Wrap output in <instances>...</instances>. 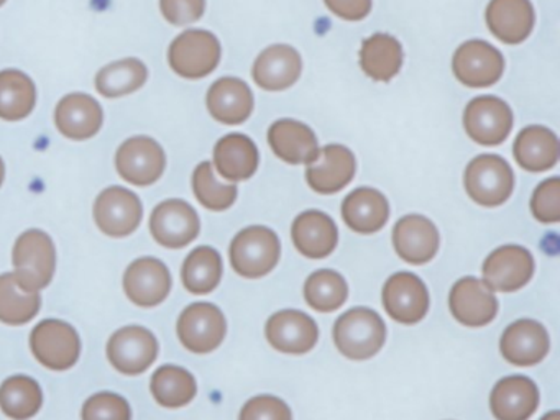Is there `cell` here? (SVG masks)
<instances>
[{"mask_svg":"<svg viewBox=\"0 0 560 420\" xmlns=\"http://www.w3.org/2000/svg\"><path fill=\"white\" fill-rule=\"evenodd\" d=\"M291 236L301 255L311 259H323L336 249L339 230L327 213L306 210L294 220Z\"/></svg>","mask_w":560,"mask_h":420,"instance_id":"obj_24","label":"cell"},{"mask_svg":"<svg viewBox=\"0 0 560 420\" xmlns=\"http://www.w3.org/2000/svg\"><path fill=\"white\" fill-rule=\"evenodd\" d=\"M14 279L25 292H40L57 271V248L44 230L31 229L15 240L12 249Z\"/></svg>","mask_w":560,"mask_h":420,"instance_id":"obj_1","label":"cell"},{"mask_svg":"<svg viewBox=\"0 0 560 420\" xmlns=\"http://www.w3.org/2000/svg\"><path fill=\"white\" fill-rule=\"evenodd\" d=\"M304 298L317 312H334L346 304L349 288L346 279L332 269H319L304 282Z\"/></svg>","mask_w":560,"mask_h":420,"instance_id":"obj_39","label":"cell"},{"mask_svg":"<svg viewBox=\"0 0 560 420\" xmlns=\"http://www.w3.org/2000/svg\"><path fill=\"white\" fill-rule=\"evenodd\" d=\"M385 340V322L372 308H350L334 325V343L350 360H369L375 357Z\"/></svg>","mask_w":560,"mask_h":420,"instance_id":"obj_2","label":"cell"},{"mask_svg":"<svg viewBox=\"0 0 560 420\" xmlns=\"http://www.w3.org/2000/svg\"><path fill=\"white\" fill-rule=\"evenodd\" d=\"M222 258L212 246H198L186 256L182 268L183 285L191 294H209L222 279Z\"/></svg>","mask_w":560,"mask_h":420,"instance_id":"obj_37","label":"cell"},{"mask_svg":"<svg viewBox=\"0 0 560 420\" xmlns=\"http://www.w3.org/2000/svg\"><path fill=\"white\" fill-rule=\"evenodd\" d=\"M149 81V68L137 58H124L100 69L94 79L103 97L117 98L133 94Z\"/></svg>","mask_w":560,"mask_h":420,"instance_id":"obj_33","label":"cell"},{"mask_svg":"<svg viewBox=\"0 0 560 420\" xmlns=\"http://www.w3.org/2000/svg\"><path fill=\"white\" fill-rule=\"evenodd\" d=\"M281 243L268 226L254 225L238 232L231 243L229 258L237 275L248 279L264 278L280 261Z\"/></svg>","mask_w":560,"mask_h":420,"instance_id":"obj_3","label":"cell"},{"mask_svg":"<svg viewBox=\"0 0 560 420\" xmlns=\"http://www.w3.org/2000/svg\"><path fill=\"white\" fill-rule=\"evenodd\" d=\"M452 69L455 78L468 88H490L503 75L504 59L490 43L470 39L458 46Z\"/></svg>","mask_w":560,"mask_h":420,"instance_id":"obj_13","label":"cell"},{"mask_svg":"<svg viewBox=\"0 0 560 420\" xmlns=\"http://www.w3.org/2000/svg\"><path fill=\"white\" fill-rule=\"evenodd\" d=\"M257 147L242 133L225 135L215 143L214 164L222 177L232 183L254 176L258 170Z\"/></svg>","mask_w":560,"mask_h":420,"instance_id":"obj_30","label":"cell"},{"mask_svg":"<svg viewBox=\"0 0 560 420\" xmlns=\"http://www.w3.org/2000/svg\"><path fill=\"white\" fill-rule=\"evenodd\" d=\"M268 143L280 160L290 164H310L319 153L316 135L301 121L283 118L268 130Z\"/></svg>","mask_w":560,"mask_h":420,"instance_id":"obj_27","label":"cell"},{"mask_svg":"<svg viewBox=\"0 0 560 420\" xmlns=\"http://www.w3.org/2000/svg\"><path fill=\"white\" fill-rule=\"evenodd\" d=\"M165 167V150L152 137L137 135L117 148V174L133 186H152L163 176Z\"/></svg>","mask_w":560,"mask_h":420,"instance_id":"obj_9","label":"cell"},{"mask_svg":"<svg viewBox=\"0 0 560 420\" xmlns=\"http://www.w3.org/2000/svg\"><path fill=\"white\" fill-rule=\"evenodd\" d=\"M382 299L389 317L399 324H418L429 311L428 288L412 272L402 271L389 276Z\"/></svg>","mask_w":560,"mask_h":420,"instance_id":"obj_15","label":"cell"},{"mask_svg":"<svg viewBox=\"0 0 560 420\" xmlns=\"http://www.w3.org/2000/svg\"><path fill=\"white\" fill-rule=\"evenodd\" d=\"M206 104L215 120L225 125H238L250 117L254 94L241 79L222 78L209 88Z\"/></svg>","mask_w":560,"mask_h":420,"instance_id":"obj_28","label":"cell"},{"mask_svg":"<svg viewBox=\"0 0 560 420\" xmlns=\"http://www.w3.org/2000/svg\"><path fill=\"white\" fill-rule=\"evenodd\" d=\"M533 275V255L523 246H501L483 262V282L493 292L520 291Z\"/></svg>","mask_w":560,"mask_h":420,"instance_id":"obj_17","label":"cell"},{"mask_svg":"<svg viewBox=\"0 0 560 420\" xmlns=\"http://www.w3.org/2000/svg\"><path fill=\"white\" fill-rule=\"evenodd\" d=\"M355 158L343 144H327L307 164L306 179L311 189L319 194H336L355 176Z\"/></svg>","mask_w":560,"mask_h":420,"instance_id":"obj_22","label":"cell"},{"mask_svg":"<svg viewBox=\"0 0 560 420\" xmlns=\"http://www.w3.org/2000/svg\"><path fill=\"white\" fill-rule=\"evenodd\" d=\"M201 220L186 200H163L150 215V233L163 248H185L198 238Z\"/></svg>","mask_w":560,"mask_h":420,"instance_id":"obj_11","label":"cell"},{"mask_svg":"<svg viewBox=\"0 0 560 420\" xmlns=\"http://www.w3.org/2000/svg\"><path fill=\"white\" fill-rule=\"evenodd\" d=\"M5 2H8V0H0V7L4 5Z\"/></svg>","mask_w":560,"mask_h":420,"instance_id":"obj_48","label":"cell"},{"mask_svg":"<svg viewBox=\"0 0 560 420\" xmlns=\"http://www.w3.org/2000/svg\"><path fill=\"white\" fill-rule=\"evenodd\" d=\"M530 212L540 223H557L560 220V179L550 177L534 190Z\"/></svg>","mask_w":560,"mask_h":420,"instance_id":"obj_42","label":"cell"},{"mask_svg":"<svg viewBox=\"0 0 560 420\" xmlns=\"http://www.w3.org/2000/svg\"><path fill=\"white\" fill-rule=\"evenodd\" d=\"M342 217L350 230L370 235L388 222L389 203L380 190L359 187L343 199Z\"/></svg>","mask_w":560,"mask_h":420,"instance_id":"obj_29","label":"cell"},{"mask_svg":"<svg viewBox=\"0 0 560 420\" xmlns=\"http://www.w3.org/2000/svg\"><path fill=\"white\" fill-rule=\"evenodd\" d=\"M4 179H5V164H4V160H2V158H0V187H2V184H4Z\"/></svg>","mask_w":560,"mask_h":420,"instance_id":"obj_46","label":"cell"},{"mask_svg":"<svg viewBox=\"0 0 560 420\" xmlns=\"http://www.w3.org/2000/svg\"><path fill=\"white\" fill-rule=\"evenodd\" d=\"M513 153L523 170L542 173L559 161V140L549 128L533 125L517 135Z\"/></svg>","mask_w":560,"mask_h":420,"instance_id":"obj_31","label":"cell"},{"mask_svg":"<svg viewBox=\"0 0 560 420\" xmlns=\"http://www.w3.org/2000/svg\"><path fill=\"white\" fill-rule=\"evenodd\" d=\"M81 420H132V409L120 394L97 393L84 402Z\"/></svg>","mask_w":560,"mask_h":420,"instance_id":"obj_41","label":"cell"},{"mask_svg":"<svg viewBox=\"0 0 560 420\" xmlns=\"http://www.w3.org/2000/svg\"><path fill=\"white\" fill-rule=\"evenodd\" d=\"M441 236L438 226L422 215H406L393 230V246L402 261L424 265L438 255Z\"/></svg>","mask_w":560,"mask_h":420,"instance_id":"obj_21","label":"cell"},{"mask_svg":"<svg viewBox=\"0 0 560 420\" xmlns=\"http://www.w3.org/2000/svg\"><path fill=\"white\" fill-rule=\"evenodd\" d=\"M539 406V390L526 376H508L491 390L490 407L497 420H527Z\"/></svg>","mask_w":560,"mask_h":420,"instance_id":"obj_23","label":"cell"},{"mask_svg":"<svg viewBox=\"0 0 560 420\" xmlns=\"http://www.w3.org/2000/svg\"><path fill=\"white\" fill-rule=\"evenodd\" d=\"M238 420H293V413L283 399L264 394L245 402Z\"/></svg>","mask_w":560,"mask_h":420,"instance_id":"obj_43","label":"cell"},{"mask_svg":"<svg viewBox=\"0 0 560 420\" xmlns=\"http://www.w3.org/2000/svg\"><path fill=\"white\" fill-rule=\"evenodd\" d=\"M549 334L539 322L523 318L503 331L500 341L501 354L514 366H534L549 353Z\"/></svg>","mask_w":560,"mask_h":420,"instance_id":"obj_20","label":"cell"},{"mask_svg":"<svg viewBox=\"0 0 560 420\" xmlns=\"http://www.w3.org/2000/svg\"><path fill=\"white\" fill-rule=\"evenodd\" d=\"M540 420H560L559 410H552V412L547 413V416H544Z\"/></svg>","mask_w":560,"mask_h":420,"instance_id":"obj_47","label":"cell"},{"mask_svg":"<svg viewBox=\"0 0 560 420\" xmlns=\"http://www.w3.org/2000/svg\"><path fill=\"white\" fill-rule=\"evenodd\" d=\"M334 15L350 22L365 19L372 10V0H324Z\"/></svg>","mask_w":560,"mask_h":420,"instance_id":"obj_45","label":"cell"},{"mask_svg":"<svg viewBox=\"0 0 560 420\" xmlns=\"http://www.w3.org/2000/svg\"><path fill=\"white\" fill-rule=\"evenodd\" d=\"M173 279L162 259L143 256L130 262L124 275V291L139 307L162 304L172 291Z\"/></svg>","mask_w":560,"mask_h":420,"instance_id":"obj_14","label":"cell"},{"mask_svg":"<svg viewBox=\"0 0 560 420\" xmlns=\"http://www.w3.org/2000/svg\"><path fill=\"white\" fill-rule=\"evenodd\" d=\"M55 127L68 140L84 141L96 137L104 124V110L93 95L71 92L55 107Z\"/></svg>","mask_w":560,"mask_h":420,"instance_id":"obj_16","label":"cell"},{"mask_svg":"<svg viewBox=\"0 0 560 420\" xmlns=\"http://www.w3.org/2000/svg\"><path fill=\"white\" fill-rule=\"evenodd\" d=\"M93 215L97 229L104 235L110 238H126L142 223V200L127 187L110 186L97 196Z\"/></svg>","mask_w":560,"mask_h":420,"instance_id":"obj_8","label":"cell"},{"mask_svg":"<svg viewBox=\"0 0 560 420\" xmlns=\"http://www.w3.org/2000/svg\"><path fill=\"white\" fill-rule=\"evenodd\" d=\"M44 406V390L31 376L18 374L0 384V410L12 420H28Z\"/></svg>","mask_w":560,"mask_h":420,"instance_id":"obj_35","label":"cell"},{"mask_svg":"<svg viewBox=\"0 0 560 420\" xmlns=\"http://www.w3.org/2000/svg\"><path fill=\"white\" fill-rule=\"evenodd\" d=\"M31 350L48 370L67 371L80 360L81 338L68 322L47 318L32 330Z\"/></svg>","mask_w":560,"mask_h":420,"instance_id":"obj_5","label":"cell"},{"mask_svg":"<svg viewBox=\"0 0 560 420\" xmlns=\"http://www.w3.org/2000/svg\"><path fill=\"white\" fill-rule=\"evenodd\" d=\"M303 62L300 52L288 45H273L260 52L254 65V81L265 91L291 88L300 79Z\"/></svg>","mask_w":560,"mask_h":420,"instance_id":"obj_25","label":"cell"},{"mask_svg":"<svg viewBox=\"0 0 560 420\" xmlns=\"http://www.w3.org/2000/svg\"><path fill=\"white\" fill-rule=\"evenodd\" d=\"M206 0H160V12L175 26L191 25L205 15Z\"/></svg>","mask_w":560,"mask_h":420,"instance_id":"obj_44","label":"cell"},{"mask_svg":"<svg viewBox=\"0 0 560 420\" xmlns=\"http://www.w3.org/2000/svg\"><path fill=\"white\" fill-rule=\"evenodd\" d=\"M37 105V85L31 75L19 69L0 71V118L21 121Z\"/></svg>","mask_w":560,"mask_h":420,"instance_id":"obj_32","label":"cell"},{"mask_svg":"<svg viewBox=\"0 0 560 420\" xmlns=\"http://www.w3.org/2000/svg\"><path fill=\"white\" fill-rule=\"evenodd\" d=\"M42 308L40 292H25L12 272L0 275V322L24 325L34 320Z\"/></svg>","mask_w":560,"mask_h":420,"instance_id":"obj_38","label":"cell"},{"mask_svg":"<svg viewBox=\"0 0 560 420\" xmlns=\"http://www.w3.org/2000/svg\"><path fill=\"white\" fill-rule=\"evenodd\" d=\"M534 7L530 0H491L487 7V25L500 42L517 45L534 28Z\"/></svg>","mask_w":560,"mask_h":420,"instance_id":"obj_26","label":"cell"},{"mask_svg":"<svg viewBox=\"0 0 560 420\" xmlns=\"http://www.w3.org/2000/svg\"><path fill=\"white\" fill-rule=\"evenodd\" d=\"M360 66L373 81H389L401 69V45L395 36L376 33L363 42L362 51H360Z\"/></svg>","mask_w":560,"mask_h":420,"instance_id":"obj_34","label":"cell"},{"mask_svg":"<svg viewBox=\"0 0 560 420\" xmlns=\"http://www.w3.org/2000/svg\"><path fill=\"white\" fill-rule=\"evenodd\" d=\"M150 390L160 406L166 409H179L195 399L198 384L195 376L185 368L165 364L153 373Z\"/></svg>","mask_w":560,"mask_h":420,"instance_id":"obj_36","label":"cell"},{"mask_svg":"<svg viewBox=\"0 0 560 420\" xmlns=\"http://www.w3.org/2000/svg\"><path fill=\"white\" fill-rule=\"evenodd\" d=\"M107 360L119 373L137 376L145 373L159 357V340L149 328L129 325L119 328L107 341Z\"/></svg>","mask_w":560,"mask_h":420,"instance_id":"obj_10","label":"cell"},{"mask_svg":"<svg viewBox=\"0 0 560 420\" xmlns=\"http://www.w3.org/2000/svg\"><path fill=\"white\" fill-rule=\"evenodd\" d=\"M176 331L186 350L196 354H208L224 341L228 320L218 305L195 302L179 315Z\"/></svg>","mask_w":560,"mask_h":420,"instance_id":"obj_7","label":"cell"},{"mask_svg":"<svg viewBox=\"0 0 560 420\" xmlns=\"http://www.w3.org/2000/svg\"><path fill=\"white\" fill-rule=\"evenodd\" d=\"M464 184L474 202L483 207H497L510 199L514 174L503 158L483 154L470 161L465 170Z\"/></svg>","mask_w":560,"mask_h":420,"instance_id":"obj_6","label":"cell"},{"mask_svg":"<svg viewBox=\"0 0 560 420\" xmlns=\"http://www.w3.org/2000/svg\"><path fill=\"white\" fill-rule=\"evenodd\" d=\"M265 334L275 350L287 354H304L316 347L319 328L310 315L287 308L268 318Z\"/></svg>","mask_w":560,"mask_h":420,"instance_id":"obj_19","label":"cell"},{"mask_svg":"<svg viewBox=\"0 0 560 420\" xmlns=\"http://www.w3.org/2000/svg\"><path fill=\"white\" fill-rule=\"evenodd\" d=\"M452 315L465 327H485L498 314V301L493 291L481 279L462 278L455 282L448 295Z\"/></svg>","mask_w":560,"mask_h":420,"instance_id":"obj_18","label":"cell"},{"mask_svg":"<svg viewBox=\"0 0 560 420\" xmlns=\"http://www.w3.org/2000/svg\"><path fill=\"white\" fill-rule=\"evenodd\" d=\"M465 130L475 143L497 147L513 128V112L506 102L493 95L474 98L465 108Z\"/></svg>","mask_w":560,"mask_h":420,"instance_id":"obj_12","label":"cell"},{"mask_svg":"<svg viewBox=\"0 0 560 420\" xmlns=\"http://www.w3.org/2000/svg\"><path fill=\"white\" fill-rule=\"evenodd\" d=\"M221 61V43L208 30H186L168 49L170 68L185 79H202Z\"/></svg>","mask_w":560,"mask_h":420,"instance_id":"obj_4","label":"cell"},{"mask_svg":"<svg viewBox=\"0 0 560 420\" xmlns=\"http://www.w3.org/2000/svg\"><path fill=\"white\" fill-rule=\"evenodd\" d=\"M192 190L196 199L212 212H222L234 206L237 199V186L224 184L215 177L214 167L209 161L199 164L192 173Z\"/></svg>","mask_w":560,"mask_h":420,"instance_id":"obj_40","label":"cell"}]
</instances>
